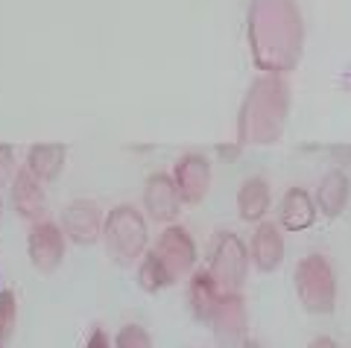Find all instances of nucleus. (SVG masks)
<instances>
[{"label": "nucleus", "instance_id": "4be33fe9", "mask_svg": "<svg viewBox=\"0 0 351 348\" xmlns=\"http://www.w3.org/2000/svg\"><path fill=\"white\" fill-rule=\"evenodd\" d=\"M15 152L9 144H0V184L12 182L15 179Z\"/></svg>", "mask_w": 351, "mask_h": 348}, {"label": "nucleus", "instance_id": "0eeeda50", "mask_svg": "<svg viewBox=\"0 0 351 348\" xmlns=\"http://www.w3.org/2000/svg\"><path fill=\"white\" fill-rule=\"evenodd\" d=\"M64 232L50 223V220H41V223H32L29 234H27V255H29V264L38 269V273H53L62 260H64Z\"/></svg>", "mask_w": 351, "mask_h": 348}, {"label": "nucleus", "instance_id": "6ab92c4d", "mask_svg": "<svg viewBox=\"0 0 351 348\" xmlns=\"http://www.w3.org/2000/svg\"><path fill=\"white\" fill-rule=\"evenodd\" d=\"M173 275L167 273V266L158 260L156 252H147L144 258H141V266H138V284L144 287L147 293H161L164 287L173 284Z\"/></svg>", "mask_w": 351, "mask_h": 348}, {"label": "nucleus", "instance_id": "9b49d317", "mask_svg": "<svg viewBox=\"0 0 351 348\" xmlns=\"http://www.w3.org/2000/svg\"><path fill=\"white\" fill-rule=\"evenodd\" d=\"M144 208H147L152 223H164V225L176 223L179 208H182V197H179V190H176V182L167 176V173H152L147 179Z\"/></svg>", "mask_w": 351, "mask_h": 348}, {"label": "nucleus", "instance_id": "ddd939ff", "mask_svg": "<svg viewBox=\"0 0 351 348\" xmlns=\"http://www.w3.org/2000/svg\"><path fill=\"white\" fill-rule=\"evenodd\" d=\"M249 258L261 273H276L284 260V237L276 223H258L249 243Z\"/></svg>", "mask_w": 351, "mask_h": 348}, {"label": "nucleus", "instance_id": "1a4fd4ad", "mask_svg": "<svg viewBox=\"0 0 351 348\" xmlns=\"http://www.w3.org/2000/svg\"><path fill=\"white\" fill-rule=\"evenodd\" d=\"M106 216L94 199H73L62 211V232L76 246H91L100 240Z\"/></svg>", "mask_w": 351, "mask_h": 348}, {"label": "nucleus", "instance_id": "5701e85b", "mask_svg": "<svg viewBox=\"0 0 351 348\" xmlns=\"http://www.w3.org/2000/svg\"><path fill=\"white\" fill-rule=\"evenodd\" d=\"M85 348H114V345L108 343V336H106V331H103V328H94V331H91V336H88Z\"/></svg>", "mask_w": 351, "mask_h": 348}, {"label": "nucleus", "instance_id": "aec40b11", "mask_svg": "<svg viewBox=\"0 0 351 348\" xmlns=\"http://www.w3.org/2000/svg\"><path fill=\"white\" fill-rule=\"evenodd\" d=\"M15 313H18V301L12 290L0 293V348H6L9 336L15 331Z\"/></svg>", "mask_w": 351, "mask_h": 348}, {"label": "nucleus", "instance_id": "f8f14e48", "mask_svg": "<svg viewBox=\"0 0 351 348\" xmlns=\"http://www.w3.org/2000/svg\"><path fill=\"white\" fill-rule=\"evenodd\" d=\"M12 208L24 216V220L41 223L47 214V197H44V184L24 167L15 173L12 179Z\"/></svg>", "mask_w": 351, "mask_h": 348}, {"label": "nucleus", "instance_id": "4468645a", "mask_svg": "<svg viewBox=\"0 0 351 348\" xmlns=\"http://www.w3.org/2000/svg\"><path fill=\"white\" fill-rule=\"evenodd\" d=\"M219 296L223 290L214 284V278L208 269H199V273L191 275V284H188V304H191V313L196 322L202 325H211V316L219 304Z\"/></svg>", "mask_w": 351, "mask_h": 348}, {"label": "nucleus", "instance_id": "9d476101", "mask_svg": "<svg viewBox=\"0 0 351 348\" xmlns=\"http://www.w3.org/2000/svg\"><path fill=\"white\" fill-rule=\"evenodd\" d=\"M173 182H176V190H179L182 202L188 205H199L208 190H211V161L199 152H188L176 161V170H173Z\"/></svg>", "mask_w": 351, "mask_h": 348}, {"label": "nucleus", "instance_id": "a211bd4d", "mask_svg": "<svg viewBox=\"0 0 351 348\" xmlns=\"http://www.w3.org/2000/svg\"><path fill=\"white\" fill-rule=\"evenodd\" d=\"M64 158H68L64 144H32L29 152H27V170L41 184L44 182H56L62 176Z\"/></svg>", "mask_w": 351, "mask_h": 348}, {"label": "nucleus", "instance_id": "f03ea898", "mask_svg": "<svg viewBox=\"0 0 351 348\" xmlns=\"http://www.w3.org/2000/svg\"><path fill=\"white\" fill-rule=\"evenodd\" d=\"M290 114V85L278 73H263L249 85L237 114L240 144H276Z\"/></svg>", "mask_w": 351, "mask_h": 348}, {"label": "nucleus", "instance_id": "dca6fc26", "mask_svg": "<svg viewBox=\"0 0 351 348\" xmlns=\"http://www.w3.org/2000/svg\"><path fill=\"white\" fill-rule=\"evenodd\" d=\"M348 197H351V182L343 170H331L328 176L319 182V188H316V208L322 211V216L328 220H334L346 211L348 205Z\"/></svg>", "mask_w": 351, "mask_h": 348}, {"label": "nucleus", "instance_id": "393cba45", "mask_svg": "<svg viewBox=\"0 0 351 348\" xmlns=\"http://www.w3.org/2000/svg\"><path fill=\"white\" fill-rule=\"evenodd\" d=\"M243 348H261V345H258V343H252V340H246V343H243Z\"/></svg>", "mask_w": 351, "mask_h": 348}, {"label": "nucleus", "instance_id": "423d86ee", "mask_svg": "<svg viewBox=\"0 0 351 348\" xmlns=\"http://www.w3.org/2000/svg\"><path fill=\"white\" fill-rule=\"evenodd\" d=\"M208 328L214 331L217 348H243L246 343V304L240 293H223Z\"/></svg>", "mask_w": 351, "mask_h": 348}, {"label": "nucleus", "instance_id": "f3484780", "mask_svg": "<svg viewBox=\"0 0 351 348\" xmlns=\"http://www.w3.org/2000/svg\"><path fill=\"white\" fill-rule=\"evenodd\" d=\"M269 202H272V190H269L267 179L252 176V179H246L243 184H240V190H237V214H240V220L261 223L263 216H267V211H269Z\"/></svg>", "mask_w": 351, "mask_h": 348}, {"label": "nucleus", "instance_id": "b1692460", "mask_svg": "<svg viewBox=\"0 0 351 348\" xmlns=\"http://www.w3.org/2000/svg\"><path fill=\"white\" fill-rule=\"evenodd\" d=\"M307 348H339L334 336H316V340H311V345Z\"/></svg>", "mask_w": 351, "mask_h": 348}, {"label": "nucleus", "instance_id": "412c9836", "mask_svg": "<svg viewBox=\"0 0 351 348\" xmlns=\"http://www.w3.org/2000/svg\"><path fill=\"white\" fill-rule=\"evenodd\" d=\"M114 348H156V345H152V336H149V331L144 328V325L129 322L117 331Z\"/></svg>", "mask_w": 351, "mask_h": 348}, {"label": "nucleus", "instance_id": "2eb2a0df", "mask_svg": "<svg viewBox=\"0 0 351 348\" xmlns=\"http://www.w3.org/2000/svg\"><path fill=\"white\" fill-rule=\"evenodd\" d=\"M278 220L287 232H304L316 223V202L304 188H290L281 199Z\"/></svg>", "mask_w": 351, "mask_h": 348}, {"label": "nucleus", "instance_id": "7ed1b4c3", "mask_svg": "<svg viewBox=\"0 0 351 348\" xmlns=\"http://www.w3.org/2000/svg\"><path fill=\"white\" fill-rule=\"evenodd\" d=\"M106 252L120 266H129L147 255V220L135 205H114L103 223Z\"/></svg>", "mask_w": 351, "mask_h": 348}, {"label": "nucleus", "instance_id": "39448f33", "mask_svg": "<svg viewBox=\"0 0 351 348\" xmlns=\"http://www.w3.org/2000/svg\"><path fill=\"white\" fill-rule=\"evenodd\" d=\"M208 273H211L214 284L223 293L243 290L246 275H249V255H246V243L240 240L234 232H223L214 237Z\"/></svg>", "mask_w": 351, "mask_h": 348}, {"label": "nucleus", "instance_id": "6e6552de", "mask_svg": "<svg viewBox=\"0 0 351 348\" xmlns=\"http://www.w3.org/2000/svg\"><path fill=\"white\" fill-rule=\"evenodd\" d=\"M152 252L158 255V260L167 266V273L173 278L188 275V273H193V266H196V243H193V237L188 234V228H182V225H167L164 228V232L158 234Z\"/></svg>", "mask_w": 351, "mask_h": 348}, {"label": "nucleus", "instance_id": "f257e3e1", "mask_svg": "<svg viewBox=\"0 0 351 348\" xmlns=\"http://www.w3.org/2000/svg\"><path fill=\"white\" fill-rule=\"evenodd\" d=\"M252 62L263 73H287L302 62L304 21L295 0H252L249 3Z\"/></svg>", "mask_w": 351, "mask_h": 348}, {"label": "nucleus", "instance_id": "a878e982", "mask_svg": "<svg viewBox=\"0 0 351 348\" xmlns=\"http://www.w3.org/2000/svg\"><path fill=\"white\" fill-rule=\"evenodd\" d=\"M0 208H3V205H0Z\"/></svg>", "mask_w": 351, "mask_h": 348}, {"label": "nucleus", "instance_id": "20e7f679", "mask_svg": "<svg viewBox=\"0 0 351 348\" xmlns=\"http://www.w3.org/2000/svg\"><path fill=\"white\" fill-rule=\"evenodd\" d=\"M295 296H299L302 308L316 316H328L337 308V278H334V266L325 255L313 252L304 255L295 264Z\"/></svg>", "mask_w": 351, "mask_h": 348}]
</instances>
